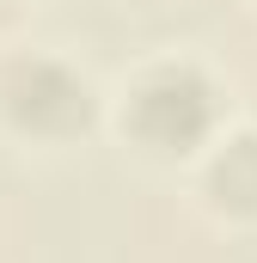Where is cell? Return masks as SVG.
<instances>
[{"mask_svg": "<svg viewBox=\"0 0 257 263\" xmlns=\"http://www.w3.org/2000/svg\"><path fill=\"white\" fill-rule=\"evenodd\" d=\"M123 135L135 153H147L159 165L202 159L221 135V86L190 55L147 62L123 86Z\"/></svg>", "mask_w": 257, "mask_h": 263, "instance_id": "obj_1", "label": "cell"}, {"mask_svg": "<svg viewBox=\"0 0 257 263\" xmlns=\"http://www.w3.org/2000/svg\"><path fill=\"white\" fill-rule=\"evenodd\" d=\"M202 196L227 220H257V129L214 135L202 153Z\"/></svg>", "mask_w": 257, "mask_h": 263, "instance_id": "obj_3", "label": "cell"}, {"mask_svg": "<svg viewBox=\"0 0 257 263\" xmlns=\"http://www.w3.org/2000/svg\"><path fill=\"white\" fill-rule=\"evenodd\" d=\"M0 123L25 141H74L98 123V86L62 55H12L0 67Z\"/></svg>", "mask_w": 257, "mask_h": 263, "instance_id": "obj_2", "label": "cell"}]
</instances>
